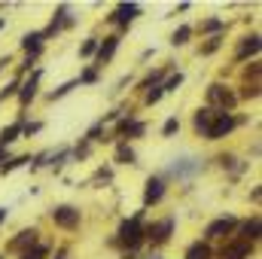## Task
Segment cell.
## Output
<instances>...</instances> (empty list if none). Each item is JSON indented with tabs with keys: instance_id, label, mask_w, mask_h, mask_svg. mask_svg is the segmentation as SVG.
Instances as JSON below:
<instances>
[{
	"instance_id": "cell-3",
	"label": "cell",
	"mask_w": 262,
	"mask_h": 259,
	"mask_svg": "<svg viewBox=\"0 0 262 259\" xmlns=\"http://www.w3.org/2000/svg\"><path fill=\"white\" fill-rule=\"evenodd\" d=\"M174 229H177V217H165V220H156L152 226H143V235L152 247H162V244L171 241Z\"/></svg>"
},
{
	"instance_id": "cell-39",
	"label": "cell",
	"mask_w": 262,
	"mask_h": 259,
	"mask_svg": "<svg viewBox=\"0 0 262 259\" xmlns=\"http://www.w3.org/2000/svg\"><path fill=\"white\" fill-rule=\"evenodd\" d=\"M9 217V207H0V226H3V220Z\"/></svg>"
},
{
	"instance_id": "cell-42",
	"label": "cell",
	"mask_w": 262,
	"mask_h": 259,
	"mask_svg": "<svg viewBox=\"0 0 262 259\" xmlns=\"http://www.w3.org/2000/svg\"><path fill=\"white\" fill-rule=\"evenodd\" d=\"M146 259H162V256H159V253H152V256H146Z\"/></svg>"
},
{
	"instance_id": "cell-34",
	"label": "cell",
	"mask_w": 262,
	"mask_h": 259,
	"mask_svg": "<svg viewBox=\"0 0 262 259\" xmlns=\"http://www.w3.org/2000/svg\"><path fill=\"white\" fill-rule=\"evenodd\" d=\"M125 134H128V137H143V134H146V122H137V119H134Z\"/></svg>"
},
{
	"instance_id": "cell-20",
	"label": "cell",
	"mask_w": 262,
	"mask_h": 259,
	"mask_svg": "<svg viewBox=\"0 0 262 259\" xmlns=\"http://www.w3.org/2000/svg\"><path fill=\"white\" fill-rule=\"evenodd\" d=\"M137 162V153L131 149L128 143L122 140V143H116V165H134Z\"/></svg>"
},
{
	"instance_id": "cell-29",
	"label": "cell",
	"mask_w": 262,
	"mask_h": 259,
	"mask_svg": "<svg viewBox=\"0 0 262 259\" xmlns=\"http://www.w3.org/2000/svg\"><path fill=\"white\" fill-rule=\"evenodd\" d=\"M180 85H183V73L177 70V73H171V76H168V79L162 82V92H177Z\"/></svg>"
},
{
	"instance_id": "cell-19",
	"label": "cell",
	"mask_w": 262,
	"mask_h": 259,
	"mask_svg": "<svg viewBox=\"0 0 262 259\" xmlns=\"http://www.w3.org/2000/svg\"><path fill=\"white\" fill-rule=\"evenodd\" d=\"M18 137H21V122L15 119L12 125H3V128H0V146H9V143H15Z\"/></svg>"
},
{
	"instance_id": "cell-9",
	"label": "cell",
	"mask_w": 262,
	"mask_h": 259,
	"mask_svg": "<svg viewBox=\"0 0 262 259\" xmlns=\"http://www.w3.org/2000/svg\"><path fill=\"white\" fill-rule=\"evenodd\" d=\"M119 43H122V37L119 34H110V37H104V40H98V52H95V67H104L113 55H116V49H119Z\"/></svg>"
},
{
	"instance_id": "cell-23",
	"label": "cell",
	"mask_w": 262,
	"mask_h": 259,
	"mask_svg": "<svg viewBox=\"0 0 262 259\" xmlns=\"http://www.w3.org/2000/svg\"><path fill=\"white\" fill-rule=\"evenodd\" d=\"M73 89H76V79H67V82H61L58 89H52V92L46 95V101H61V98H64V95H70Z\"/></svg>"
},
{
	"instance_id": "cell-26",
	"label": "cell",
	"mask_w": 262,
	"mask_h": 259,
	"mask_svg": "<svg viewBox=\"0 0 262 259\" xmlns=\"http://www.w3.org/2000/svg\"><path fill=\"white\" fill-rule=\"evenodd\" d=\"M101 79V73H98V67H85L79 76H76V85H95Z\"/></svg>"
},
{
	"instance_id": "cell-41",
	"label": "cell",
	"mask_w": 262,
	"mask_h": 259,
	"mask_svg": "<svg viewBox=\"0 0 262 259\" xmlns=\"http://www.w3.org/2000/svg\"><path fill=\"white\" fill-rule=\"evenodd\" d=\"M67 256V253H64V250H61V253H58V256H55V259H64Z\"/></svg>"
},
{
	"instance_id": "cell-40",
	"label": "cell",
	"mask_w": 262,
	"mask_h": 259,
	"mask_svg": "<svg viewBox=\"0 0 262 259\" xmlns=\"http://www.w3.org/2000/svg\"><path fill=\"white\" fill-rule=\"evenodd\" d=\"M6 64H12V58H9V55H6V58H0V70H3Z\"/></svg>"
},
{
	"instance_id": "cell-36",
	"label": "cell",
	"mask_w": 262,
	"mask_h": 259,
	"mask_svg": "<svg viewBox=\"0 0 262 259\" xmlns=\"http://www.w3.org/2000/svg\"><path fill=\"white\" fill-rule=\"evenodd\" d=\"M95 180H98V183H110V180H113V168H98Z\"/></svg>"
},
{
	"instance_id": "cell-15",
	"label": "cell",
	"mask_w": 262,
	"mask_h": 259,
	"mask_svg": "<svg viewBox=\"0 0 262 259\" xmlns=\"http://www.w3.org/2000/svg\"><path fill=\"white\" fill-rule=\"evenodd\" d=\"M259 49H262L259 34H250V37H244V40H241V46H238V52H235V61L241 64V61H247L250 55L256 58V55H259Z\"/></svg>"
},
{
	"instance_id": "cell-32",
	"label": "cell",
	"mask_w": 262,
	"mask_h": 259,
	"mask_svg": "<svg viewBox=\"0 0 262 259\" xmlns=\"http://www.w3.org/2000/svg\"><path fill=\"white\" fill-rule=\"evenodd\" d=\"M18 85H21V79H12L9 85H3V92H0V101H6V98H15V95H18Z\"/></svg>"
},
{
	"instance_id": "cell-38",
	"label": "cell",
	"mask_w": 262,
	"mask_h": 259,
	"mask_svg": "<svg viewBox=\"0 0 262 259\" xmlns=\"http://www.w3.org/2000/svg\"><path fill=\"white\" fill-rule=\"evenodd\" d=\"M6 159H9V149H6V146H0V165H3Z\"/></svg>"
},
{
	"instance_id": "cell-33",
	"label": "cell",
	"mask_w": 262,
	"mask_h": 259,
	"mask_svg": "<svg viewBox=\"0 0 262 259\" xmlns=\"http://www.w3.org/2000/svg\"><path fill=\"white\" fill-rule=\"evenodd\" d=\"M43 122H21V137H31V134H40Z\"/></svg>"
},
{
	"instance_id": "cell-28",
	"label": "cell",
	"mask_w": 262,
	"mask_h": 259,
	"mask_svg": "<svg viewBox=\"0 0 262 259\" xmlns=\"http://www.w3.org/2000/svg\"><path fill=\"white\" fill-rule=\"evenodd\" d=\"M25 162H31V156H15V159H6L3 165H0V174H12L15 168H21Z\"/></svg>"
},
{
	"instance_id": "cell-12",
	"label": "cell",
	"mask_w": 262,
	"mask_h": 259,
	"mask_svg": "<svg viewBox=\"0 0 262 259\" xmlns=\"http://www.w3.org/2000/svg\"><path fill=\"white\" fill-rule=\"evenodd\" d=\"M43 46H46L43 31H28V34L21 37V49L28 52V58H31V61H37V58L43 55Z\"/></svg>"
},
{
	"instance_id": "cell-16",
	"label": "cell",
	"mask_w": 262,
	"mask_h": 259,
	"mask_svg": "<svg viewBox=\"0 0 262 259\" xmlns=\"http://www.w3.org/2000/svg\"><path fill=\"white\" fill-rule=\"evenodd\" d=\"M250 253H253V244H247V241H229L223 250H220V256L223 259H250Z\"/></svg>"
},
{
	"instance_id": "cell-35",
	"label": "cell",
	"mask_w": 262,
	"mask_h": 259,
	"mask_svg": "<svg viewBox=\"0 0 262 259\" xmlns=\"http://www.w3.org/2000/svg\"><path fill=\"white\" fill-rule=\"evenodd\" d=\"M241 98H247V101L253 98V101H256V98H259V82H253V85H244V92H241Z\"/></svg>"
},
{
	"instance_id": "cell-17",
	"label": "cell",
	"mask_w": 262,
	"mask_h": 259,
	"mask_svg": "<svg viewBox=\"0 0 262 259\" xmlns=\"http://www.w3.org/2000/svg\"><path fill=\"white\" fill-rule=\"evenodd\" d=\"M213 116H216V110H210V107H198L195 110V116H192V131H195L198 137L207 134L210 122H213Z\"/></svg>"
},
{
	"instance_id": "cell-14",
	"label": "cell",
	"mask_w": 262,
	"mask_h": 259,
	"mask_svg": "<svg viewBox=\"0 0 262 259\" xmlns=\"http://www.w3.org/2000/svg\"><path fill=\"white\" fill-rule=\"evenodd\" d=\"M201 171V162L198 159H174V165H171V177H177V180H186V177H192Z\"/></svg>"
},
{
	"instance_id": "cell-5",
	"label": "cell",
	"mask_w": 262,
	"mask_h": 259,
	"mask_svg": "<svg viewBox=\"0 0 262 259\" xmlns=\"http://www.w3.org/2000/svg\"><path fill=\"white\" fill-rule=\"evenodd\" d=\"M235 229H238V217H235V213L216 217L213 223H207V226H204V238H201V241H207V244H210V241H220V238L232 235Z\"/></svg>"
},
{
	"instance_id": "cell-13",
	"label": "cell",
	"mask_w": 262,
	"mask_h": 259,
	"mask_svg": "<svg viewBox=\"0 0 262 259\" xmlns=\"http://www.w3.org/2000/svg\"><path fill=\"white\" fill-rule=\"evenodd\" d=\"M37 238H40V229H21L9 244H6V250H15V253H25L28 247H34L37 244Z\"/></svg>"
},
{
	"instance_id": "cell-22",
	"label": "cell",
	"mask_w": 262,
	"mask_h": 259,
	"mask_svg": "<svg viewBox=\"0 0 262 259\" xmlns=\"http://www.w3.org/2000/svg\"><path fill=\"white\" fill-rule=\"evenodd\" d=\"M201 34H226V21L223 18H204L201 21Z\"/></svg>"
},
{
	"instance_id": "cell-31",
	"label": "cell",
	"mask_w": 262,
	"mask_h": 259,
	"mask_svg": "<svg viewBox=\"0 0 262 259\" xmlns=\"http://www.w3.org/2000/svg\"><path fill=\"white\" fill-rule=\"evenodd\" d=\"M177 131H180V119H177V116H168L165 125H162V137H174Z\"/></svg>"
},
{
	"instance_id": "cell-21",
	"label": "cell",
	"mask_w": 262,
	"mask_h": 259,
	"mask_svg": "<svg viewBox=\"0 0 262 259\" xmlns=\"http://www.w3.org/2000/svg\"><path fill=\"white\" fill-rule=\"evenodd\" d=\"M49 253H52V247H49V244H40V241H37L34 247H28L25 253H18V259H46Z\"/></svg>"
},
{
	"instance_id": "cell-24",
	"label": "cell",
	"mask_w": 262,
	"mask_h": 259,
	"mask_svg": "<svg viewBox=\"0 0 262 259\" xmlns=\"http://www.w3.org/2000/svg\"><path fill=\"white\" fill-rule=\"evenodd\" d=\"M189 40H192V28H189V25H180V28L171 34V43H174V46H186Z\"/></svg>"
},
{
	"instance_id": "cell-43",
	"label": "cell",
	"mask_w": 262,
	"mask_h": 259,
	"mask_svg": "<svg viewBox=\"0 0 262 259\" xmlns=\"http://www.w3.org/2000/svg\"><path fill=\"white\" fill-rule=\"evenodd\" d=\"M0 259H3V256H0Z\"/></svg>"
},
{
	"instance_id": "cell-30",
	"label": "cell",
	"mask_w": 262,
	"mask_h": 259,
	"mask_svg": "<svg viewBox=\"0 0 262 259\" xmlns=\"http://www.w3.org/2000/svg\"><path fill=\"white\" fill-rule=\"evenodd\" d=\"M162 98H165L162 85H152V89H146V98H143V101H146V107H156V104H159Z\"/></svg>"
},
{
	"instance_id": "cell-18",
	"label": "cell",
	"mask_w": 262,
	"mask_h": 259,
	"mask_svg": "<svg viewBox=\"0 0 262 259\" xmlns=\"http://www.w3.org/2000/svg\"><path fill=\"white\" fill-rule=\"evenodd\" d=\"M183 259H213V247H210L207 241H192V244L186 247Z\"/></svg>"
},
{
	"instance_id": "cell-4",
	"label": "cell",
	"mask_w": 262,
	"mask_h": 259,
	"mask_svg": "<svg viewBox=\"0 0 262 259\" xmlns=\"http://www.w3.org/2000/svg\"><path fill=\"white\" fill-rule=\"evenodd\" d=\"M244 119H238L235 113H216L213 116V122H210V128L204 134V140H223V137H229L232 131L238 128Z\"/></svg>"
},
{
	"instance_id": "cell-25",
	"label": "cell",
	"mask_w": 262,
	"mask_h": 259,
	"mask_svg": "<svg viewBox=\"0 0 262 259\" xmlns=\"http://www.w3.org/2000/svg\"><path fill=\"white\" fill-rule=\"evenodd\" d=\"M98 40H101V37H85V40L79 43V58H95V52H98Z\"/></svg>"
},
{
	"instance_id": "cell-10",
	"label": "cell",
	"mask_w": 262,
	"mask_h": 259,
	"mask_svg": "<svg viewBox=\"0 0 262 259\" xmlns=\"http://www.w3.org/2000/svg\"><path fill=\"white\" fill-rule=\"evenodd\" d=\"M40 79H43V70H34L31 73V79H25L21 85H18V104H21V110H28V104L37 98V89H40Z\"/></svg>"
},
{
	"instance_id": "cell-27",
	"label": "cell",
	"mask_w": 262,
	"mask_h": 259,
	"mask_svg": "<svg viewBox=\"0 0 262 259\" xmlns=\"http://www.w3.org/2000/svg\"><path fill=\"white\" fill-rule=\"evenodd\" d=\"M223 40H226V34H216V37H210V40H207V43L198 49V55H213V52L223 46Z\"/></svg>"
},
{
	"instance_id": "cell-11",
	"label": "cell",
	"mask_w": 262,
	"mask_h": 259,
	"mask_svg": "<svg viewBox=\"0 0 262 259\" xmlns=\"http://www.w3.org/2000/svg\"><path fill=\"white\" fill-rule=\"evenodd\" d=\"M259 229H262V220L259 213L247 217L244 223H238V241H247V244H256L259 241Z\"/></svg>"
},
{
	"instance_id": "cell-1",
	"label": "cell",
	"mask_w": 262,
	"mask_h": 259,
	"mask_svg": "<svg viewBox=\"0 0 262 259\" xmlns=\"http://www.w3.org/2000/svg\"><path fill=\"white\" fill-rule=\"evenodd\" d=\"M143 217H146V207H140L131 220H122V226L116 229L113 244H122L125 250H137L146 241V235H143Z\"/></svg>"
},
{
	"instance_id": "cell-6",
	"label": "cell",
	"mask_w": 262,
	"mask_h": 259,
	"mask_svg": "<svg viewBox=\"0 0 262 259\" xmlns=\"http://www.w3.org/2000/svg\"><path fill=\"white\" fill-rule=\"evenodd\" d=\"M165 192H168V180H165L162 174H149L146 183H143V207L159 204V201L165 198Z\"/></svg>"
},
{
	"instance_id": "cell-8",
	"label": "cell",
	"mask_w": 262,
	"mask_h": 259,
	"mask_svg": "<svg viewBox=\"0 0 262 259\" xmlns=\"http://www.w3.org/2000/svg\"><path fill=\"white\" fill-rule=\"evenodd\" d=\"M73 21H76V18L70 15V9H67L64 3H61V6L55 9V15H52V25L43 31V40H52V37H58L64 28H73Z\"/></svg>"
},
{
	"instance_id": "cell-2",
	"label": "cell",
	"mask_w": 262,
	"mask_h": 259,
	"mask_svg": "<svg viewBox=\"0 0 262 259\" xmlns=\"http://www.w3.org/2000/svg\"><path fill=\"white\" fill-rule=\"evenodd\" d=\"M49 220H52L58 229H64V232H76L79 223H82V210H79L76 204H55V207L49 210Z\"/></svg>"
},
{
	"instance_id": "cell-7",
	"label": "cell",
	"mask_w": 262,
	"mask_h": 259,
	"mask_svg": "<svg viewBox=\"0 0 262 259\" xmlns=\"http://www.w3.org/2000/svg\"><path fill=\"white\" fill-rule=\"evenodd\" d=\"M140 12H143V9H140L137 3H119V6L107 15V21H110V25H119V31H128L131 21H134Z\"/></svg>"
},
{
	"instance_id": "cell-37",
	"label": "cell",
	"mask_w": 262,
	"mask_h": 259,
	"mask_svg": "<svg viewBox=\"0 0 262 259\" xmlns=\"http://www.w3.org/2000/svg\"><path fill=\"white\" fill-rule=\"evenodd\" d=\"M250 198H253V201H259V198H262V189H259V186H253V189H250Z\"/></svg>"
}]
</instances>
